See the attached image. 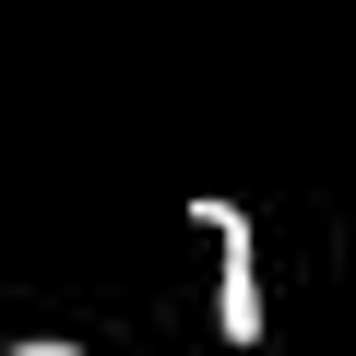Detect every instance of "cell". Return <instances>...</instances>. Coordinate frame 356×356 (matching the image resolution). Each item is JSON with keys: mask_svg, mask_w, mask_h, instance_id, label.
<instances>
[{"mask_svg": "<svg viewBox=\"0 0 356 356\" xmlns=\"http://www.w3.org/2000/svg\"><path fill=\"white\" fill-rule=\"evenodd\" d=\"M191 226L214 238V332L250 356V344L273 332V309H261V238H250V214H238L226 191H202V202H191Z\"/></svg>", "mask_w": 356, "mask_h": 356, "instance_id": "6da1fadb", "label": "cell"}, {"mask_svg": "<svg viewBox=\"0 0 356 356\" xmlns=\"http://www.w3.org/2000/svg\"><path fill=\"white\" fill-rule=\"evenodd\" d=\"M13 356H72V344H13Z\"/></svg>", "mask_w": 356, "mask_h": 356, "instance_id": "7a4b0ae2", "label": "cell"}]
</instances>
